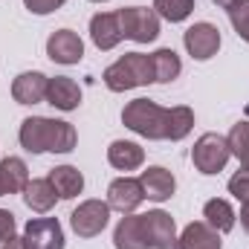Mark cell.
<instances>
[{"label": "cell", "mask_w": 249, "mask_h": 249, "mask_svg": "<svg viewBox=\"0 0 249 249\" xmlns=\"http://www.w3.org/2000/svg\"><path fill=\"white\" fill-rule=\"evenodd\" d=\"M20 145L29 154H70L78 142L75 127L64 119H47V116H29L18 130Z\"/></svg>", "instance_id": "1"}, {"label": "cell", "mask_w": 249, "mask_h": 249, "mask_svg": "<svg viewBox=\"0 0 249 249\" xmlns=\"http://www.w3.org/2000/svg\"><path fill=\"white\" fill-rule=\"evenodd\" d=\"M151 81H154V64H151V55H142V53H127L105 70V84L113 93L145 87Z\"/></svg>", "instance_id": "2"}, {"label": "cell", "mask_w": 249, "mask_h": 249, "mask_svg": "<svg viewBox=\"0 0 249 249\" xmlns=\"http://www.w3.org/2000/svg\"><path fill=\"white\" fill-rule=\"evenodd\" d=\"M165 119H168V110L151 99H133L122 110L124 127H130L145 139H165Z\"/></svg>", "instance_id": "3"}, {"label": "cell", "mask_w": 249, "mask_h": 249, "mask_svg": "<svg viewBox=\"0 0 249 249\" xmlns=\"http://www.w3.org/2000/svg\"><path fill=\"white\" fill-rule=\"evenodd\" d=\"M229 157H232L229 142H226V136H220V133H203V136L194 142V148H191V162H194V168H197L200 174H206V177L223 171L226 162H229Z\"/></svg>", "instance_id": "4"}, {"label": "cell", "mask_w": 249, "mask_h": 249, "mask_svg": "<svg viewBox=\"0 0 249 249\" xmlns=\"http://www.w3.org/2000/svg\"><path fill=\"white\" fill-rule=\"evenodd\" d=\"M119 26H122V35L136 41V44H151L157 41L160 35V15L154 9H145V6H127L119 9Z\"/></svg>", "instance_id": "5"}, {"label": "cell", "mask_w": 249, "mask_h": 249, "mask_svg": "<svg viewBox=\"0 0 249 249\" xmlns=\"http://www.w3.org/2000/svg\"><path fill=\"white\" fill-rule=\"evenodd\" d=\"M110 220V206L102 200H84L72 214H70V226L78 238H96L105 232Z\"/></svg>", "instance_id": "6"}, {"label": "cell", "mask_w": 249, "mask_h": 249, "mask_svg": "<svg viewBox=\"0 0 249 249\" xmlns=\"http://www.w3.org/2000/svg\"><path fill=\"white\" fill-rule=\"evenodd\" d=\"M23 249H64L58 217H32L23 226Z\"/></svg>", "instance_id": "7"}, {"label": "cell", "mask_w": 249, "mask_h": 249, "mask_svg": "<svg viewBox=\"0 0 249 249\" xmlns=\"http://www.w3.org/2000/svg\"><path fill=\"white\" fill-rule=\"evenodd\" d=\"M183 44H186L188 55L197 61H209L217 50H220V29L209 20H200L194 26H188L183 32Z\"/></svg>", "instance_id": "8"}, {"label": "cell", "mask_w": 249, "mask_h": 249, "mask_svg": "<svg viewBox=\"0 0 249 249\" xmlns=\"http://www.w3.org/2000/svg\"><path fill=\"white\" fill-rule=\"evenodd\" d=\"M142 232H145V244L148 249H171L177 241V226L174 217L162 209H154L148 214H142Z\"/></svg>", "instance_id": "9"}, {"label": "cell", "mask_w": 249, "mask_h": 249, "mask_svg": "<svg viewBox=\"0 0 249 249\" xmlns=\"http://www.w3.org/2000/svg\"><path fill=\"white\" fill-rule=\"evenodd\" d=\"M145 200V191H142V183L133 180V177H119L113 180L110 188H107V206L122 212V214H130L136 212V206Z\"/></svg>", "instance_id": "10"}, {"label": "cell", "mask_w": 249, "mask_h": 249, "mask_svg": "<svg viewBox=\"0 0 249 249\" xmlns=\"http://www.w3.org/2000/svg\"><path fill=\"white\" fill-rule=\"evenodd\" d=\"M47 55L55 64H78L84 58V44L72 29H58L47 41Z\"/></svg>", "instance_id": "11"}, {"label": "cell", "mask_w": 249, "mask_h": 249, "mask_svg": "<svg viewBox=\"0 0 249 249\" xmlns=\"http://www.w3.org/2000/svg\"><path fill=\"white\" fill-rule=\"evenodd\" d=\"M90 38H93V44L102 53L113 50L124 38L122 26H119V15L116 12H99V15H93V20H90Z\"/></svg>", "instance_id": "12"}, {"label": "cell", "mask_w": 249, "mask_h": 249, "mask_svg": "<svg viewBox=\"0 0 249 249\" xmlns=\"http://www.w3.org/2000/svg\"><path fill=\"white\" fill-rule=\"evenodd\" d=\"M47 84L50 78L44 72H20L12 81V99L18 105H38L47 102Z\"/></svg>", "instance_id": "13"}, {"label": "cell", "mask_w": 249, "mask_h": 249, "mask_svg": "<svg viewBox=\"0 0 249 249\" xmlns=\"http://www.w3.org/2000/svg\"><path fill=\"white\" fill-rule=\"evenodd\" d=\"M139 183H142L145 197H148V200H157V203L168 200V197L174 194V188H177L174 174H171L168 168H162V165H151V168H145L142 177H139Z\"/></svg>", "instance_id": "14"}, {"label": "cell", "mask_w": 249, "mask_h": 249, "mask_svg": "<svg viewBox=\"0 0 249 249\" xmlns=\"http://www.w3.org/2000/svg\"><path fill=\"white\" fill-rule=\"evenodd\" d=\"M171 249H220V232H214L206 220H194L183 229Z\"/></svg>", "instance_id": "15"}, {"label": "cell", "mask_w": 249, "mask_h": 249, "mask_svg": "<svg viewBox=\"0 0 249 249\" xmlns=\"http://www.w3.org/2000/svg\"><path fill=\"white\" fill-rule=\"evenodd\" d=\"M47 102L58 110H75L81 105V87L70 75H55L47 84Z\"/></svg>", "instance_id": "16"}, {"label": "cell", "mask_w": 249, "mask_h": 249, "mask_svg": "<svg viewBox=\"0 0 249 249\" xmlns=\"http://www.w3.org/2000/svg\"><path fill=\"white\" fill-rule=\"evenodd\" d=\"M29 183V168L20 157L0 160V197L3 194H20Z\"/></svg>", "instance_id": "17"}, {"label": "cell", "mask_w": 249, "mask_h": 249, "mask_svg": "<svg viewBox=\"0 0 249 249\" xmlns=\"http://www.w3.org/2000/svg\"><path fill=\"white\" fill-rule=\"evenodd\" d=\"M107 162L119 171H136L142 162H145V151L136 145V142H127V139H116L110 142L107 148Z\"/></svg>", "instance_id": "18"}, {"label": "cell", "mask_w": 249, "mask_h": 249, "mask_svg": "<svg viewBox=\"0 0 249 249\" xmlns=\"http://www.w3.org/2000/svg\"><path fill=\"white\" fill-rule=\"evenodd\" d=\"M113 244L116 249H148L145 244V232H142V214H124L113 232Z\"/></svg>", "instance_id": "19"}, {"label": "cell", "mask_w": 249, "mask_h": 249, "mask_svg": "<svg viewBox=\"0 0 249 249\" xmlns=\"http://www.w3.org/2000/svg\"><path fill=\"white\" fill-rule=\"evenodd\" d=\"M55 200H58V194H55V186L50 183V177L29 180L26 188H23V203H26L32 212H38V214L50 212V209L55 206Z\"/></svg>", "instance_id": "20"}, {"label": "cell", "mask_w": 249, "mask_h": 249, "mask_svg": "<svg viewBox=\"0 0 249 249\" xmlns=\"http://www.w3.org/2000/svg\"><path fill=\"white\" fill-rule=\"evenodd\" d=\"M50 183L55 186L58 200H72V197L81 194V188H84V177H81V171L72 168V165H58V168L50 171Z\"/></svg>", "instance_id": "21"}, {"label": "cell", "mask_w": 249, "mask_h": 249, "mask_svg": "<svg viewBox=\"0 0 249 249\" xmlns=\"http://www.w3.org/2000/svg\"><path fill=\"white\" fill-rule=\"evenodd\" d=\"M203 217H206V223L214 229V232H220V235H226V232H232L235 229V209L226 203V200H220V197H214V200H209L206 206H203Z\"/></svg>", "instance_id": "22"}, {"label": "cell", "mask_w": 249, "mask_h": 249, "mask_svg": "<svg viewBox=\"0 0 249 249\" xmlns=\"http://www.w3.org/2000/svg\"><path fill=\"white\" fill-rule=\"evenodd\" d=\"M151 64H154V81H160V84H171L183 70L180 55L174 50H157L151 55Z\"/></svg>", "instance_id": "23"}, {"label": "cell", "mask_w": 249, "mask_h": 249, "mask_svg": "<svg viewBox=\"0 0 249 249\" xmlns=\"http://www.w3.org/2000/svg\"><path fill=\"white\" fill-rule=\"evenodd\" d=\"M191 127H194V113H191V107L177 105V107L168 110V119H165V139L180 142V139H186L188 133H191Z\"/></svg>", "instance_id": "24"}, {"label": "cell", "mask_w": 249, "mask_h": 249, "mask_svg": "<svg viewBox=\"0 0 249 249\" xmlns=\"http://www.w3.org/2000/svg\"><path fill=\"white\" fill-rule=\"evenodd\" d=\"M226 142H229L232 157H238V160H241V165L249 168V122L232 124V130H229Z\"/></svg>", "instance_id": "25"}, {"label": "cell", "mask_w": 249, "mask_h": 249, "mask_svg": "<svg viewBox=\"0 0 249 249\" xmlns=\"http://www.w3.org/2000/svg\"><path fill=\"white\" fill-rule=\"evenodd\" d=\"M154 12L171 23H180L194 12V0H154Z\"/></svg>", "instance_id": "26"}, {"label": "cell", "mask_w": 249, "mask_h": 249, "mask_svg": "<svg viewBox=\"0 0 249 249\" xmlns=\"http://www.w3.org/2000/svg\"><path fill=\"white\" fill-rule=\"evenodd\" d=\"M226 12H229V20L238 32V38H244L249 44V0H235Z\"/></svg>", "instance_id": "27"}, {"label": "cell", "mask_w": 249, "mask_h": 249, "mask_svg": "<svg viewBox=\"0 0 249 249\" xmlns=\"http://www.w3.org/2000/svg\"><path fill=\"white\" fill-rule=\"evenodd\" d=\"M229 194H232L235 200H241V203L249 200V168L232 174V180H229Z\"/></svg>", "instance_id": "28"}, {"label": "cell", "mask_w": 249, "mask_h": 249, "mask_svg": "<svg viewBox=\"0 0 249 249\" xmlns=\"http://www.w3.org/2000/svg\"><path fill=\"white\" fill-rule=\"evenodd\" d=\"M67 0H23V6L32 12V15H50L55 9H61Z\"/></svg>", "instance_id": "29"}, {"label": "cell", "mask_w": 249, "mask_h": 249, "mask_svg": "<svg viewBox=\"0 0 249 249\" xmlns=\"http://www.w3.org/2000/svg\"><path fill=\"white\" fill-rule=\"evenodd\" d=\"M15 229H18V220L9 209H0V244H6L9 238H15Z\"/></svg>", "instance_id": "30"}, {"label": "cell", "mask_w": 249, "mask_h": 249, "mask_svg": "<svg viewBox=\"0 0 249 249\" xmlns=\"http://www.w3.org/2000/svg\"><path fill=\"white\" fill-rule=\"evenodd\" d=\"M241 226H244V232H249V200L241 206Z\"/></svg>", "instance_id": "31"}, {"label": "cell", "mask_w": 249, "mask_h": 249, "mask_svg": "<svg viewBox=\"0 0 249 249\" xmlns=\"http://www.w3.org/2000/svg\"><path fill=\"white\" fill-rule=\"evenodd\" d=\"M212 3H214V6H220V9H229L235 0H212Z\"/></svg>", "instance_id": "32"}, {"label": "cell", "mask_w": 249, "mask_h": 249, "mask_svg": "<svg viewBox=\"0 0 249 249\" xmlns=\"http://www.w3.org/2000/svg\"><path fill=\"white\" fill-rule=\"evenodd\" d=\"M93 3H105V0H93Z\"/></svg>", "instance_id": "33"}, {"label": "cell", "mask_w": 249, "mask_h": 249, "mask_svg": "<svg viewBox=\"0 0 249 249\" xmlns=\"http://www.w3.org/2000/svg\"><path fill=\"white\" fill-rule=\"evenodd\" d=\"M0 249H3V247H0Z\"/></svg>", "instance_id": "34"}]
</instances>
